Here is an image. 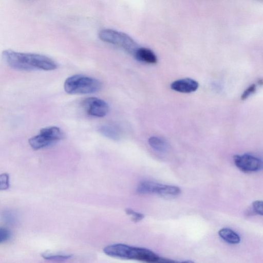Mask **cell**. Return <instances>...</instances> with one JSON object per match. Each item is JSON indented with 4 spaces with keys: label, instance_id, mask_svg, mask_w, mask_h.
Wrapping results in <instances>:
<instances>
[{
    "label": "cell",
    "instance_id": "obj_21",
    "mask_svg": "<svg viewBox=\"0 0 263 263\" xmlns=\"http://www.w3.org/2000/svg\"><path fill=\"white\" fill-rule=\"evenodd\" d=\"M252 207L254 211L258 214L262 215L263 204L262 200H255L252 202Z\"/></svg>",
    "mask_w": 263,
    "mask_h": 263
},
{
    "label": "cell",
    "instance_id": "obj_1",
    "mask_svg": "<svg viewBox=\"0 0 263 263\" xmlns=\"http://www.w3.org/2000/svg\"><path fill=\"white\" fill-rule=\"evenodd\" d=\"M5 62L11 68L23 71L35 70H53L57 68V64L51 59L45 55L32 53H24L11 50H4L2 53Z\"/></svg>",
    "mask_w": 263,
    "mask_h": 263
},
{
    "label": "cell",
    "instance_id": "obj_19",
    "mask_svg": "<svg viewBox=\"0 0 263 263\" xmlns=\"http://www.w3.org/2000/svg\"><path fill=\"white\" fill-rule=\"evenodd\" d=\"M11 236L10 231L6 228L0 227V243L8 241Z\"/></svg>",
    "mask_w": 263,
    "mask_h": 263
},
{
    "label": "cell",
    "instance_id": "obj_13",
    "mask_svg": "<svg viewBox=\"0 0 263 263\" xmlns=\"http://www.w3.org/2000/svg\"><path fill=\"white\" fill-rule=\"evenodd\" d=\"M98 130L104 137L113 140H119L121 138V133L116 127L111 125H102L99 127Z\"/></svg>",
    "mask_w": 263,
    "mask_h": 263
},
{
    "label": "cell",
    "instance_id": "obj_4",
    "mask_svg": "<svg viewBox=\"0 0 263 263\" xmlns=\"http://www.w3.org/2000/svg\"><path fill=\"white\" fill-rule=\"evenodd\" d=\"M99 37L103 42L121 48L129 54L134 55L139 47L137 43L127 34L110 29L101 30Z\"/></svg>",
    "mask_w": 263,
    "mask_h": 263
},
{
    "label": "cell",
    "instance_id": "obj_2",
    "mask_svg": "<svg viewBox=\"0 0 263 263\" xmlns=\"http://www.w3.org/2000/svg\"><path fill=\"white\" fill-rule=\"evenodd\" d=\"M103 252L107 255L112 257L151 263L160 262L161 258L148 249L122 243L107 246L104 248Z\"/></svg>",
    "mask_w": 263,
    "mask_h": 263
},
{
    "label": "cell",
    "instance_id": "obj_3",
    "mask_svg": "<svg viewBox=\"0 0 263 263\" xmlns=\"http://www.w3.org/2000/svg\"><path fill=\"white\" fill-rule=\"evenodd\" d=\"M98 80L82 74L68 78L64 84L65 91L69 94H89L96 92L101 88Z\"/></svg>",
    "mask_w": 263,
    "mask_h": 263
},
{
    "label": "cell",
    "instance_id": "obj_20",
    "mask_svg": "<svg viewBox=\"0 0 263 263\" xmlns=\"http://www.w3.org/2000/svg\"><path fill=\"white\" fill-rule=\"evenodd\" d=\"M256 89V85L253 84L250 85L243 92L241 96V99L244 100L248 98L250 95L255 92Z\"/></svg>",
    "mask_w": 263,
    "mask_h": 263
},
{
    "label": "cell",
    "instance_id": "obj_10",
    "mask_svg": "<svg viewBox=\"0 0 263 263\" xmlns=\"http://www.w3.org/2000/svg\"><path fill=\"white\" fill-rule=\"evenodd\" d=\"M218 234L223 240L230 244H237L240 241L238 234L229 228H224L220 229Z\"/></svg>",
    "mask_w": 263,
    "mask_h": 263
},
{
    "label": "cell",
    "instance_id": "obj_14",
    "mask_svg": "<svg viewBox=\"0 0 263 263\" xmlns=\"http://www.w3.org/2000/svg\"><path fill=\"white\" fill-rule=\"evenodd\" d=\"M148 142L154 149L159 152L164 153L168 148L167 142L163 139L158 137H150Z\"/></svg>",
    "mask_w": 263,
    "mask_h": 263
},
{
    "label": "cell",
    "instance_id": "obj_9",
    "mask_svg": "<svg viewBox=\"0 0 263 263\" xmlns=\"http://www.w3.org/2000/svg\"><path fill=\"white\" fill-rule=\"evenodd\" d=\"M134 56L137 60L146 63L156 64L157 62V58L155 53L147 48L139 47Z\"/></svg>",
    "mask_w": 263,
    "mask_h": 263
},
{
    "label": "cell",
    "instance_id": "obj_17",
    "mask_svg": "<svg viewBox=\"0 0 263 263\" xmlns=\"http://www.w3.org/2000/svg\"><path fill=\"white\" fill-rule=\"evenodd\" d=\"M10 186V177L7 173L0 174V191L7 190Z\"/></svg>",
    "mask_w": 263,
    "mask_h": 263
},
{
    "label": "cell",
    "instance_id": "obj_7",
    "mask_svg": "<svg viewBox=\"0 0 263 263\" xmlns=\"http://www.w3.org/2000/svg\"><path fill=\"white\" fill-rule=\"evenodd\" d=\"M83 105L89 115L96 117L105 116L109 110L107 103L97 98L86 99L83 102Z\"/></svg>",
    "mask_w": 263,
    "mask_h": 263
},
{
    "label": "cell",
    "instance_id": "obj_6",
    "mask_svg": "<svg viewBox=\"0 0 263 263\" xmlns=\"http://www.w3.org/2000/svg\"><path fill=\"white\" fill-rule=\"evenodd\" d=\"M233 160L236 166L245 172H256L262 167L261 160L251 154L235 155Z\"/></svg>",
    "mask_w": 263,
    "mask_h": 263
},
{
    "label": "cell",
    "instance_id": "obj_11",
    "mask_svg": "<svg viewBox=\"0 0 263 263\" xmlns=\"http://www.w3.org/2000/svg\"><path fill=\"white\" fill-rule=\"evenodd\" d=\"M160 183L151 181L141 182L137 187V192L141 194H156Z\"/></svg>",
    "mask_w": 263,
    "mask_h": 263
},
{
    "label": "cell",
    "instance_id": "obj_12",
    "mask_svg": "<svg viewBox=\"0 0 263 263\" xmlns=\"http://www.w3.org/2000/svg\"><path fill=\"white\" fill-rule=\"evenodd\" d=\"M180 193L181 190L177 186L160 184L156 194L164 197H173Z\"/></svg>",
    "mask_w": 263,
    "mask_h": 263
},
{
    "label": "cell",
    "instance_id": "obj_18",
    "mask_svg": "<svg viewBox=\"0 0 263 263\" xmlns=\"http://www.w3.org/2000/svg\"><path fill=\"white\" fill-rule=\"evenodd\" d=\"M125 212L127 215L130 216L133 220L135 222H138L142 220L144 216L143 214H141L139 212H137L131 209H126L125 210Z\"/></svg>",
    "mask_w": 263,
    "mask_h": 263
},
{
    "label": "cell",
    "instance_id": "obj_8",
    "mask_svg": "<svg viewBox=\"0 0 263 263\" xmlns=\"http://www.w3.org/2000/svg\"><path fill=\"white\" fill-rule=\"evenodd\" d=\"M198 86V83L190 78L177 80L171 84V88L173 90L181 93H191L195 91Z\"/></svg>",
    "mask_w": 263,
    "mask_h": 263
},
{
    "label": "cell",
    "instance_id": "obj_16",
    "mask_svg": "<svg viewBox=\"0 0 263 263\" xmlns=\"http://www.w3.org/2000/svg\"><path fill=\"white\" fill-rule=\"evenodd\" d=\"M42 256L45 259L53 261H64L72 257V255L70 254L53 253L47 252L43 253Z\"/></svg>",
    "mask_w": 263,
    "mask_h": 263
},
{
    "label": "cell",
    "instance_id": "obj_15",
    "mask_svg": "<svg viewBox=\"0 0 263 263\" xmlns=\"http://www.w3.org/2000/svg\"><path fill=\"white\" fill-rule=\"evenodd\" d=\"M2 218L4 221L8 225H16L18 221L17 213L12 210H6L2 213Z\"/></svg>",
    "mask_w": 263,
    "mask_h": 263
},
{
    "label": "cell",
    "instance_id": "obj_5",
    "mask_svg": "<svg viewBox=\"0 0 263 263\" xmlns=\"http://www.w3.org/2000/svg\"><path fill=\"white\" fill-rule=\"evenodd\" d=\"M64 138V133L57 126L42 128L39 134L29 140L30 146L35 150L49 146Z\"/></svg>",
    "mask_w": 263,
    "mask_h": 263
}]
</instances>
